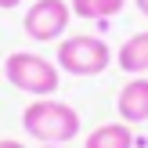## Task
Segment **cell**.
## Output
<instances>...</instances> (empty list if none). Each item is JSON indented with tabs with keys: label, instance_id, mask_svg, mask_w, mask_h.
<instances>
[{
	"label": "cell",
	"instance_id": "cell-6",
	"mask_svg": "<svg viewBox=\"0 0 148 148\" xmlns=\"http://www.w3.org/2000/svg\"><path fill=\"white\" fill-rule=\"evenodd\" d=\"M116 65H119L127 76H145V72H148V29L127 36V40L119 43V51H116Z\"/></svg>",
	"mask_w": 148,
	"mask_h": 148
},
{
	"label": "cell",
	"instance_id": "cell-2",
	"mask_svg": "<svg viewBox=\"0 0 148 148\" xmlns=\"http://www.w3.org/2000/svg\"><path fill=\"white\" fill-rule=\"evenodd\" d=\"M4 79L22 94H33V98H54L58 87H62V69L58 62L36 54V51H11V54L0 62Z\"/></svg>",
	"mask_w": 148,
	"mask_h": 148
},
{
	"label": "cell",
	"instance_id": "cell-13",
	"mask_svg": "<svg viewBox=\"0 0 148 148\" xmlns=\"http://www.w3.org/2000/svg\"><path fill=\"white\" fill-rule=\"evenodd\" d=\"M0 76H4V72H0Z\"/></svg>",
	"mask_w": 148,
	"mask_h": 148
},
{
	"label": "cell",
	"instance_id": "cell-7",
	"mask_svg": "<svg viewBox=\"0 0 148 148\" xmlns=\"http://www.w3.org/2000/svg\"><path fill=\"white\" fill-rule=\"evenodd\" d=\"M83 148H134V127L127 123H101L83 137Z\"/></svg>",
	"mask_w": 148,
	"mask_h": 148
},
{
	"label": "cell",
	"instance_id": "cell-5",
	"mask_svg": "<svg viewBox=\"0 0 148 148\" xmlns=\"http://www.w3.org/2000/svg\"><path fill=\"white\" fill-rule=\"evenodd\" d=\"M116 112L127 127L148 123V76H130L116 94Z\"/></svg>",
	"mask_w": 148,
	"mask_h": 148
},
{
	"label": "cell",
	"instance_id": "cell-12",
	"mask_svg": "<svg viewBox=\"0 0 148 148\" xmlns=\"http://www.w3.org/2000/svg\"><path fill=\"white\" fill-rule=\"evenodd\" d=\"M40 148H69V145H40Z\"/></svg>",
	"mask_w": 148,
	"mask_h": 148
},
{
	"label": "cell",
	"instance_id": "cell-10",
	"mask_svg": "<svg viewBox=\"0 0 148 148\" xmlns=\"http://www.w3.org/2000/svg\"><path fill=\"white\" fill-rule=\"evenodd\" d=\"M22 0H0V7H4V11H11V7H18Z\"/></svg>",
	"mask_w": 148,
	"mask_h": 148
},
{
	"label": "cell",
	"instance_id": "cell-1",
	"mask_svg": "<svg viewBox=\"0 0 148 148\" xmlns=\"http://www.w3.org/2000/svg\"><path fill=\"white\" fill-rule=\"evenodd\" d=\"M22 130H25L33 141H40V145H69V141H76V134L83 130V119H79V112L69 101L36 98L33 105H25V112H22Z\"/></svg>",
	"mask_w": 148,
	"mask_h": 148
},
{
	"label": "cell",
	"instance_id": "cell-3",
	"mask_svg": "<svg viewBox=\"0 0 148 148\" xmlns=\"http://www.w3.org/2000/svg\"><path fill=\"white\" fill-rule=\"evenodd\" d=\"M112 47L94 33H76V36H62L58 40V69L69 76H101L112 65Z\"/></svg>",
	"mask_w": 148,
	"mask_h": 148
},
{
	"label": "cell",
	"instance_id": "cell-8",
	"mask_svg": "<svg viewBox=\"0 0 148 148\" xmlns=\"http://www.w3.org/2000/svg\"><path fill=\"white\" fill-rule=\"evenodd\" d=\"M76 18H90V22H108L127 7V0H69Z\"/></svg>",
	"mask_w": 148,
	"mask_h": 148
},
{
	"label": "cell",
	"instance_id": "cell-9",
	"mask_svg": "<svg viewBox=\"0 0 148 148\" xmlns=\"http://www.w3.org/2000/svg\"><path fill=\"white\" fill-rule=\"evenodd\" d=\"M0 148H25L18 137H0Z\"/></svg>",
	"mask_w": 148,
	"mask_h": 148
},
{
	"label": "cell",
	"instance_id": "cell-4",
	"mask_svg": "<svg viewBox=\"0 0 148 148\" xmlns=\"http://www.w3.org/2000/svg\"><path fill=\"white\" fill-rule=\"evenodd\" d=\"M72 22V7L69 0H33L22 18V29H25L29 40L36 43H51V40H62L65 29Z\"/></svg>",
	"mask_w": 148,
	"mask_h": 148
},
{
	"label": "cell",
	"instance_id": "cell-11",
	"mask_svg": "<svg viewBox=\"0 0 148 148\" xmlns=\"http://www.w3.org/2000/svg\"><path fill=\"white\" fill-rule=\"evenodd\" d=\"M134 4H137V11H141L145 18H148V0H134Z\"/></svg>",
	"mask_w": 148,
	"mask_h": 148
}]
</instances>
